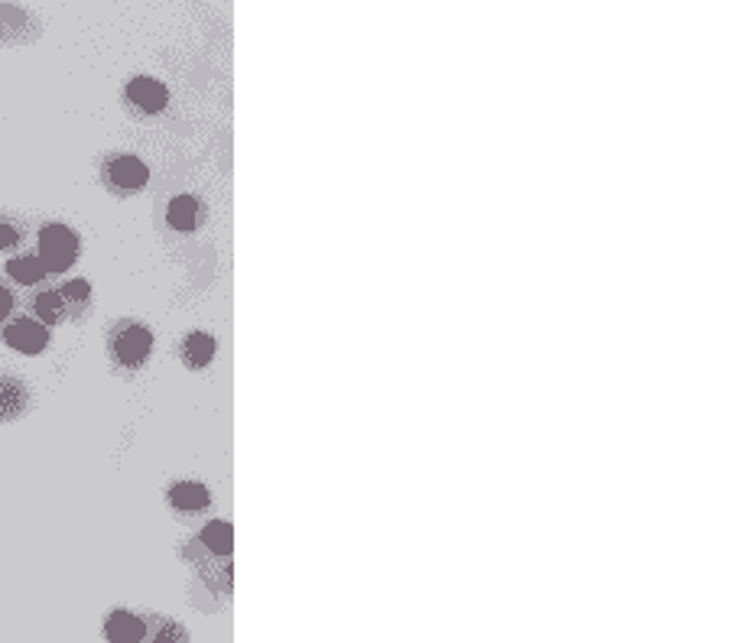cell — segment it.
Returning a JSON list of instances; mask_svg holds the SVG:
<instances>
[{
  "mask_svg": "<svg viewBox=\"0 0 731 643\" xmlns=\"http://www.w3.org/2000/svg\"><path fill=\"white\" fill-rule=\"evenodd\" d=\"M78 257V238L65 225H49L39 231V260L46 273H62Z\"/></svg>",
  "mask_w": 731,
  "mask_h": 643,
  "instance_id": "7a4b0ae2",
  "label": "cell"
},
{
  "mask_svg": "<svg viewBox=\"0 0 731 643\" xmlns=\"http://www.w3.org/2000/svg\"><path fill=\"white\" fill-rule=\"evenodd\" d=\"M150 643H189V634H186V627L176 624V621H156L153 627V640Z\"/></svg>",
  "mask_w": 731,
  "mask_h": 643,
  "instance_id": "2e32d148",
  "label": "cell"
},
{
  "mask_svg": "<svg viewBox=\"0 0 731 643\" xmlns=\"http://www.w3.org/2000/svg\"><path fill=\"white\" fill-rule=\"evenodd\" d=\"M10 309H13V296H10L7 286H0V322L10 316Z\"/></svg>",
  "mask_w": 731,
  "mask_h": 643,
  "instance_id": "ac0fdd59",
  "label": "cell"
},
{
  "mask_svg": "<svg viewBox=\"0 0 731 643\" xmlns=\"http://www.w3.org/2000/svg\"><path fill=\"white\" fill-rule=\"evenodd\" d=\"M36 33H39V26L23 7L0 4V43L17 46V43H26V39H33Z\"/></svg>",
  "mask_w": 731,
  "mask_h": 643,
  "instance_id": "52a82bcc",
  "label": "cell"
},
{
  "mask_svg": "<svg viewBox=\"0 0 731 643\" xmlns=\"http://www.w3.org/2000/svg\"><path fill=\"white\" fill-rule=\"evenodd\" d=\"M169 504L182 510V514H195V510L208 507V491L195 481H179L169 488Z\"/></svg>",
  "mask_w": 731,
  "mask_h": 643,
  "instance_id": "9c48e42d",
  "label": "cell"
},
{
  "mask_svg": "<svg viewBox=\"0 0 731 643\" xmlns=\"http://www.w3.org/2000/svg\"><path fill=\"white\" fill-rule=\"evenodd\" d=\"M108 348H111V358L117 364L127 367V371H134V367H140L150 358L153 335H150V328H143L140 322H121L111 332Z\"/></svg>",
  "mask_w": 731,
  "mask_h": 643,
  "instance_id": "6da1fadb",
  "label": "cell"
},
{
  "mask_svg": "<svg viewBox=\"0 0 731 643\" xmlns=\"http://www.w3.org/2000/svg\"><path fill=\"white\" fill-rule=\"evenodd\" d=\"M62 303H65V312H75V309H85L88 306V296H91V286L85 280H72L62 286Z\"/></svg>",
  "mask_w": 731,
  "mask_h": 643,
  "instance_id": "9a60e30c",
  "label": "cell"
},
{
  "mask_svg": "<svg viewBox=\"0 0 731 643\" xmlns=\"http://www.w3.org/2000/svg\"><path fill=\"white\" fill-rule=\"evenodd\" d=\"M124 104L137 117L160 114L166 108V88L156 82V78L140 75V78H134V82H127V88H124Z\"/></svg>",
  "mask_w": 731,
  "mask_h": 643,
  "instance_id": "3957f363",
  "label": "cell"
},
{
  "mask_svg": "<svg viewBox=\"0 0 731 643\" xmlns=\"http://www.w3.org/2000/svg\"><path fill=\"white\" fill-rule=\"evenodd\" d=\"M215 358V338L205 332H192L186 341H182V361L189 367H205L208 361Z\"/></svg>",
  "mask_w": 731,
  "mask_h": 643,
  "instance_id": "30bf717a",
  "label": "cell"
},
{
  "mask_svg": "<svg viewBox=\"0 0 731 643\" xmlns=\"http://www.w3.org/2000/svg\"><path fill=\"white\" fill-rule=\"evenodd\" d=\"M20 238H23V231H20L17 221L0 215V251H13V247L20 244Z\"/></svg>",
  "mask_w": 731,
  "mask_h": 643,
  "instance_id": "e0dca14e",
  "label": "cell"
},
{
  "mask_svg": "<svg viewBox=\"0 0 731 643\" xmlns=\"http://www.w3.org/2000/svg\"><path fill=\"white\" fill-rule=\"evenodd\" d=\"M104 179H108V186L121 195H130L143 189V182H147V166L137 156H114V160L104 166Z\"/></svg>",
  "mask_w": 731,
  "mask_h": 643,
  "instance_id": "277c9868",
  "label": "cell"
},
{
  "mask_svg": "<svg viewBox=\"0 0 731 643\" xmlns=\"http://www.w3.org/2000/svg\"><path fill=\"white\" fill-rule=\"evenodd\" d=\"M199 202L192 199V195H179V199H173L169 202V212H166V218H169V225H173L176 231H189V228H195L199 225Z\"/></svg>",
  "mask_w": 731,
  "mask_h": 643,
  "instance_id": "8fae6325",
  "label": "cell"
},
{
  "mask_svg": "<svg viewBox=\"0 0 731 643\" xmlns=\"http://www.w3.org/2000/svg\"><path fill=\"white\" fill-rule=\"evenodd\" d=\"M36 316H39V322H46V325H59V322L65 319L62 293H56V290L39 293V296H36Z\"/></svg>",
  "mask_w": 731,
  "mask_h": 643,
  "instance_id": "4fadbf2b",
  "label": "cell"
},
{
  "mask_svg": "<svg viewBox=\"0 0 731 643\" xmlns=\"http://www.w3.org/2000/svg\"><path fill=\"white\" fill-rule=\"evenodd\" d=\"M4 341L20 354H39L46 345H49V332L43 322H33V319H17L4 328Z\"/></svg>",
  "mask_w": 731,
  "mask_h": 643,
  "instance_id": "5b68a950",
  "label": "cell"
},
{
  "mask_svg": "<svg viewBox=\"0 0 731 643\" xmlns=\"http://www.w3.org/2000/svg\"><path fill=\"white\" fill-rule=\"evenodd\" d=\"M202 543L212 549V553H218V556L231 553V527H228V523H221V520L208 523L205 533H202Z\"/></svg>",
  "mask_w": 731,
  "mask_h": 643,
  "instance_id": "5bb4252c",
  "label": "cell"
},
{
  "mask_svg": "<svg viewBox=\"0 0 731 643\" xmlns=\"http://www.w3.org/2000/svg\"><path fill=\"white\" fill-rule=\"evenodd\" d=\"M30 410V387L17 374L0 371V423H13Z\"/></svg>",
  "mask_w": 731,
  "mask_h": 643,
  "instance_id": "8992f818",
  "label": "cell"
},
{
  "mask_svg": "<svg viewBox=\"0 0 731 643\" xmlns=\"http://www.w3.org/2000/svg\"><path fill=\"white\" fill-rule=\"evenodd\" d=\"M104 637H108V643H140L147 637V624H143L137 614L114 611L108 624H104Z\"/></svg>",
  "mask_w": 731,
  "mask_h": 643,
  "instance_id": "ba28073f",
  "label": "cell"
},
{
  "mask_svg": "<svg viewBox=\"0 0 731 643\" xmlns=\"http://www.w3.org/2000/svg\"><path fill=\"white\" fill-rule=\"evenodd\" d=\"M7 273L20 286H36V283H43L46 267H43V260H39V257H13L7 264Z\"/></svg>",
  "mask_w": 731,
  "mask_h": 643,
  "instance_id": "7c38bea8",
  "label": "cell"
}]
</instances>
